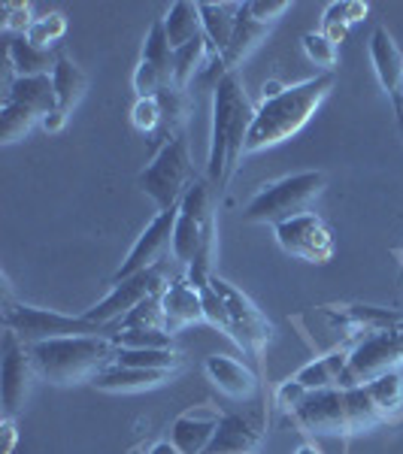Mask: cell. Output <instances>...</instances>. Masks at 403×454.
Listing matches in <instances>:
<instances>
[{
    "instance_id": "6da1fadb",
    "label": "cell",
    "mask_w": 403,
    "mask_h": 454,
    "mask_svg": "<svg viewBox=\"0 0 403 454\" xmlns=\"http://www.w3.org/2000/svg\"><path fill=\"white\" fill-rule=\"evenodd\" d=\"M255 121V106L249 100L243 79L228 73L212 91V137L207 158V179L212 188H228L240 158L246 155L249 130Z\"/></svg>"
},
{
    "instance_id": "7a4b0ae2",
    "label": "cell",
    "mask_w": 403,
    "mask_h": 454,
    "mask_svg": "<svg viewBox=\"0 0 403 454\" xmlns=\"http://www.w3.org/2000/svg\"><path fill=\"white\" fill-rule=\"evenodd\" d=\"M334 88V73H319L306 82L288 85L282 94L264 100L255 109V121L249 130L246 152H261L270 145H280L297 134L306 121L316 115V109L325 104V98Z\"/></svg>"
},
{
    "instance_id": "3957f363",
    "label": "cell",
    "mask_w": 403,
    "mask_h": 454,
    "mask_svg": "<svg viewBox=\"0 0 403 454\" xmlns=\"http://www.w3.org/2000/svg\"><path fill=\"white\" fill-rule=\"evenodd\" d=\"M36 376L55 385H73L94 379L100 370L115 364V342L109 336H61L28 346Z\"/></svg>"
},
{
    "instance_id": "277c9868",
    "label": "cell",
    "mask_w": 403,
    "mask_h": 454,
    "mask_svg": "<svg viewBox=\"0 0 403 454\" xmlns=\"http://www.w3.org/2000/svg\"><path fill=\"white\" fill-rule=\"evenodd\" d=\"M4 325L12 331L25 346H36L46 340H61V336H109L119 333L115 325H94L85 315H64L55 309H36V306L12 303V297H4Z\"/></svg>"
},
{
    "instance_id": "5b68a950",
    "label": "cell",
    "mask_w": 403,
    "mask_h": 454,
    "mask_svg": "<svg viewBox=\"0 0 403 454\" xmlns=\"http://www.w3.org/2000/svg\"><path fill=\"white\" fill-rule=\"evenodd\" d=\"M321 188H325V173L319 170L285 176L249 200V207L243 209V222L276 227L297 215H306V207L321 194Z\"/></svg>"
},
{
    "instance_id": "8992f818",
    "label": "cell",
    "mask_w": 403,
    "mask_h": 454,
    "mask_svg": "<svg viewBox=\"0 0 403 454\" xmlns=\"http://www.w3.org/2000/svg\"><path fill=\"white\" fill-rule=\"evenodd\" d=\"M197 182L194 176V164H192V152H188V143L182 137H173L161 145V152L152 158V164L146 167L137 179L143 194H149L152 200L158 203V209H173L182 203L186 192Z\"/></svg>"
},
{
    "instance_id": "52a82bcc",
    "label": "cell",
    "mask_w": 403,
    "mask_h": 454,
    "mask_svg": "<svg viewBox=\"0 0 403 454\" xmlns=\"http://www.w3.org/2000/svg\"><path fill=\"white\" fill-rule=\"evenodd\" d=\"M403 367V327L373 331L349 351V372L346 387L367 385L373 379L385 376Z\"/></svg>"
},
{
    "instance_id": "ba28073f",
    "label": "cell",
    "mask_w": 403,
    "mask_h": 454,
    "mask_svg": "<svg viewBox=\"0 0 403 454\" xmlns=\"http://www.w3.org/2000/svg\"><path fill=\"white\" fill-rule=\"evenodd\" d=\"M212 288L218 291V297L225 300V309H228V321H231L228 336L246 351V355L261 361L264 348H267L270 336H273V325L267 321V315H264L243 291L233 288L231 282L218 279V276H212Z\"/></svg>"
},
{
    "instance_id": "9c48e42d",
    "label": "cell",
    "mask_w": 403,
    "mask_h": 454,
    "mask_svg": "<svg viewBox=\"0 0 403 454\" xmlns=\"http://www.w3.org/2000/svg\"><path fill=\"white\" fill-rule=\"evenodd\" d=\"M167 288V279H164V270L155 267V270H146V273H137L124 282H115L113 291L100 300L98 306L85 309V318L94 321V325H119L128 312H134L137 306L146 303L152 297H161Z\"/></svg>"
},
{
    "instance_id": "30bf717a",
    "label": "cell",
    "mask_w": 403,
    "mask_h": 454,
    "mask_svg": "<svg viewBox=\"0 0 403 454\" xmlns=\"http://www.w3.org/2000/svg\"><path fill=\"white\" fill-rule=\"evenodd\" d=\"M34 361L25 342L12 331L4 333V367H0V400H4V419H16L31 397Z\"/></svg>"
},
{
    "instance_id": "8fae6325",
    "label": "cell",
    "mask_w": 403,
    "mask_h": 454,
    "mask_svg": "<svg viewBox=\"0 0 403 454\" xmlns=\"http://www.w3.org/2000/svg\"><path fill=\"white\" fill-rule=\"evenodd\" d=\"M176 218H179V207L158 212L155 222L146 227V231L140 233V239L134 243V248L128 252V258L122 261L119 273L113 276V285L130 279V276H137V273H146V270L161 267V261H164L167 252L173 248Z\"/></svg>"
},
{
    "instance_id": "7c38bea8",
    "label": "cell",
    "mask_w": 403,
    "mask_h": 454,
    "mask_svg": "<svg viewBox=\"0 0 403 454\" xmlns=\"http://www.w3.org/2000/svg\"><path fill=\"white\" fill-rule=\"evenodd\" d=\"M297 427L316 436H336V434H355L349 421L346 406V387H325V391H312L300 406L291 412Z\"/></svg>"
},
{
    "instance_id": "4fadbf2b",
    "label": "cell",
    "mask_w": 403,
    "mask_h": 454,
    "mask_svg": "<svg viewBox=\"0 0 403 454\" xmlns=\"http://www.w3.org/2000/svg\"><path fill=\"white\" fill-rule=\"evenodd\" d=\"M170 85H173V46L167 43L164 19H158L143 40L140 64H137L134 73V88H137V98H158Z\"/></svg>"
},
{
    "instance_id": "5bb4252c",
    "label": "cell",
    "mask_w": 403,
    "mask_h": 454,
    "mask_svg": "<svg viewBox=\"0 0 403 454\" xmlns=\"http://www.w3.org/2000/svg\"><path fill=\"white\" fill-rule=\"evenodd\" d=\"M276 239H280V246L288 254H297V258L312 261V263H325V261H331V254H334L331 231H328V224L321 222L319 215H312V212L276 224Z\"/></svg>"
},
{
    "instance_id": "9a60e30c",
    "label": "cell",
    "mask_w": 403,
    "mask_h": 454,
    "mask_svg": "<svg viewBox=\"0 0 403 454\" xmlns=\"http://www.w3.org/2000/svg\"><path fill=\"white\" fill-rule=\"evenodd\" d=\"M370 61L379 76V85H383L385 94L391 98L394 113H398V119H400V113H403V55L398 52L391 34H388L385 27H376L370 36Z\"/></svg>"
},
{
    "instance_id": "2e32d148",
    "label": "cell",
    "mask_w": 403,
    "mask_h": 454,
    "mask_svg": "<svg viewBox=\"0 0 403 454\" xmlns=\"http://www.w3.org/2000/svg\"><path fill=\"white\" fill-rule=\"evenodd\" d=\"M218 421H222V415H218L216 409H209V406L188 409V412H182L179 419L173 421L170 442L182 454H203L209 449L212 436H216Z\"/></svg>"
},
{
    "instance_id": "e0dca14e",
    "label": "cell",
    "mask_w": 403,
    "mask_h": 454,
    "mask_svg": "<svg viewBox=\"0 0 403 454\" xmlns=\"http://www.w3.org/2000/svg\"><path fill=\"white\" fill-rule=\"evenodd\" d=\"M161 312H164V331L176 333L186 325H197L203 318V303L201 294L194 291V285L179 276V279L167 282L164 294H161Z\"/></svg>"
},
{
    "instance_id": "ac0fdd59",
    "label": "cell",
    "mask_w": 403,
    "mask_h": 454,
    "mask_svg": "<svg viewBox=\"0 0 403 454\" xmlns=\"http://www.w3.org/2000/svg\"><path fill=\"white\" fill-rule=\"evenodd\" d=\"M207 376L218 391L228 394L233 400H249L255 391H258V376H255L246 364L233 361L228 355L207 357Z\"/></svg>"
},
{
    "instance_id": "d6986e66",
    "label": "cell",
    "mask_w": 403,
    "mask_h": 454,
    "mask_svg": "<svg viewBox=\"0 0 403 454\" xmlns=\"http://www.w3.org/2000/svg\"><path fill=\"white\" fill-rule=\"evenodd\" d=\"M170 379V372L161 370H137V367H122V364H109L107 370H100L91 379V385L98 391H113V394H134V391H149Z\"/></svg>"
},
{
    "instance_id": "ffe728a7",
    "label": "cell",
    "mask_w": 403,
    "mask_h": 454,
    "mask_svg": "<svg viewBox=\"0 0 403 454\" xmlns=\"http://www.w3.org/2000/svg\"><path fill=\"white\" fill-rule=\"evenodd\" d=\"M270 27H273V25H264V21L249 16V10H246V4H243V10H240V16H237V27H233V36H231V43H228V49H225V52L218 55V58H222V64H225V70L237 73L240 64H243L246 58L252 55L264 40H267Z\"/></svg>"
},
{
    "instance_id": "44dd1931",
    "label": "cell",
    "mask_w": 403,
    "mask_h": 454,
    "mask_svg": "<svg viewBox=\"0 0 403 454\" xmlns=\"http://www.w3.org/2000/svg\"><path fill=\"white\" fill-rule=\"evenodd\" d=\"M258 442H261L258 427H252L240 415H222L216 436H212L209 449L203 454H255Z\"/></svg>"
},
{
    "instance_id": "7402d4cb",
    "label": "cell",
    "mask_w": 403,
    "mask_h": 454,
    "mask_svg": "<svg viewBox=\"0 0 403 454\" xmlns=\"http://www.w3.org/2000/svg\"><path fill=\"white\" fill-rule=\"evenodd\" d=\"M197 10H201L203 36H207L212 55H222L233 36V27H237V16H240V10H243V4H197Z\"/></svg>"
},
{
    "instance_id": "603a6c76",
    "label": "cell",
    "mask_w": 403,
    "mask_h": 454,
    "mask_svg": "<svg viewBox=\"0 0 403 454\" xmlns=\"http://www.w3.org/2000/svg\"><path fill=\"white\" fill-rule=\"evenodd\" d=\"M6 58H10V67L16 70V76H49V73H55L61 55H55L52 49L34 46L28 36H10Z\"/></svg>"
},
{
    "instance_id": "cb8c5ba5",
    "label": "cell",
    "mask_w": 403,
    "mask_h": 454,
    "mask_svg": "<svg viewBox=\"0 0 403 454\" xmlns=\"http://www.w3.org/2000/svg\"><path fill=\"white\" fill-rule=\"evenodd\" d=\"M6 100L34 109L36 115H49L58 109L52 76H16L6 91Z\"/></svg>"
},
{
    "instance_id": "d4e9b609",
    "label": "cell",
    "mask_w": 403,
    "mask_h": 454,
    "mask_svg": "<svg viewBox=\"0 0 403 454\" xmlns=\"http://www.w3.org/2000/svg\"><path fill=\"white\" fill-rule=\"evenodd\" d=\"M164 34H167V43L173 46V52L182 46H188V43L201 40L203 25H201V10H197V4L176 0L164 16Z\"/></svg>"
},
{
    "instance_id": "484cf974",
    "label": "cell",
    "mask_w": 403,
    "mask_h": 454,
    "mask_svg": "<svg viewBox=\"0 0 403 454\" xmlns=\"http://www.w3.org/2000/svg\"><path fill=\"white\" fill-rule=\"evenodd\" d=\"M52 85H55L58 109H61V113H70V109L83 100L88 79H85V73H83L79 64H73L70 58L61 55V58H58V64H55V73H52Z\"/></svg>"
},
{
    "instance_id": "4316f807",
    "label": "cell",
    "mask_w": 403,
    "mask_h": 454,
    "mask_svg": "<svg viewBox=\"0 0 403 454\" xmlns=\"http://www.w3.org/2000/svg\"><path fill=\"white\" fill-rule=\"evenodd\" d=\"M115 364L122 367H137V370H161L173 372L179 370L182 357L173 348H119L115 351Z\"/></svg>"
},
{
    "instance_id": "83f0119b",
    "label": "cell",
    "mask_w": 403,
    "mask_h": 454,
    "mask_svg": "<svg viewBox=\"0 0 403 454\" xmlns=\"http://www.w3.org/2000/svg\"><path fill=\"white\" fill-rule=\"evenodd\" d=\"M364 387L370 391V397H373V403H376L383 421L403 412V372L400 370L385 372V376L373 379V382H367Z\"/></svg>"
},
{
    "instance_id": "f1b7e54d",
    "label": "cell",
    "mask_w": 403,
    "mask_h": 454,
    "mask_svg": "<svg viewBox=\"0 0 403 454\" xmlns=\"http://www.w3.org/2000/svg\"><path fill=\"white\" fill-rule=\"evenodd\" d=\"M207 58H212V49H209L207 36H201V40L176 49V52H173V85L186 91V85L194 82V76L201 73L203 64H207Z\"/></svg>"
},
{
    "instance_id": "f546056e",
    "label": "cell",
    "mask_w": 403,
    "mask_h": 454,
    "mask_svg": "<svg viewBox=\"0 0 403 454\" xmlns=\"http://www.w3.org/2000/svg\"><path fill=\"white\" fill-rule=\"evenodd\" d=\"M40 121H43V115H36L34 109L12 104V100H4V106H0V143L10 145L21 140V137L31 134Z\"/></svg>"
},
{
    "instance_id": "4dcf8cb0",
    "label": "cell",
    "mask_w": 403,
    "mask_h": 454,
    "mask_svg": "<svg viewBox=\"0 0 403 454\" xmlns=\"http://www.w3.org/2000/svg\"><path fill=\"white\" fill-rule=\"evenodd\" d=\"M158 106H161V130L167 134V140H173V137H179V128L182 121H186V91L182 88H164V91L158 94Z\"/></svg>"
},
{
    "instance_id": "1f68e13d",
    "label": "cell",
    "mask_w": 403,
    "mask_h": 454,
    "mask_svg": "<svg viewBox=\"0 0 403 454\" xmlns=\"http://www.w3.org/2000/svg\"><path fill=\"white\" fill-rule=\"evenodd\" d=\"M346 406H349L352 430H364V427H373V424L383 421V415H379L376 403H373L370 391L364 385L346 387Z\"/></svg>"
},
{
    "instance_id": "d6a6232c",
    "label": "cell",
    "mask_w": 403,
    "mask_h": 454,
    "mask_svg": "<svg viewBox=\"0 0 403 454\" xmlns=\"http://www.w3.org/2000/svg\"><path fill=\"white\" fill-rule=\"evenodd\" d=\"M340 321H349L364 331H388V327H400L403 318L394 309H376V306H349Z\"/></svg>"
},
{
    "instance_id": "836d02e7",
    "label": "cell",
    "mask_w": 403,
    "mask_h": 454,
    "mask_svg": "<svg viewBox=\"0 0 403 454\" xmlns=\"http://www.w3.org/2000/svg\"><path fill=\"white\" fill-rule=\"evenodd\" d=\"M64 34H67V19L61 12H49L43 19H34V25L28 27L25 36L40 49H55L64 40Z\"/></svg>"
},
{
    "instance_id": "e575fe53",
    "label": "cell",
    "mask_w": 403,
    "mask_h": 454,
    "mask_svg": "<svg viewBox=\"0 0 403 454\" xmlns=\"http://www.w3.org/2000/svg\"><path fill=\"white\" fill-rule=\"evenodd\" d=\"M113 342L115 348H170L173 333L164 327H140V331H119Z\"/></svg>"
},
{
    "instance_id": "d590c367",
    "label": "cell",
    "mask_w": 403,
    "mask_h": 454,
    "mask_svg": "<svg viewBox=\"0 0 403 454\" xmlns=\"http://www.w3.org/2000/svg\"><path fill=\"white\" fill-rule=\"evenodd\" d=\"M304 52L306 58H310L316 67H325V73H331L336 67V58H340V46L336 43L328 40L321 31H310V34H304Z\"/></svg>"
},
{
    "instance_id": "8d00e7d4",
    "label": "cell",
    "mask_w": 403,
    "mask_h": 454,
    "mask_svg": "<svg viewBox=\"0 0 403 454\" xmlns=\"http://www.w3.org/2000/svg\"><path fill=\"white\" fill-rule=\"evenodd\" d=\"M119 331H140V327H164V312H161V297H152L146 303L137 306L134 312H128L119 321Z\"/></svg>"
},
{
    "instance_id": "74e56055",
    "label": "cell",
    "mask_w": 403,
    "mask_h": 454,
    "mask_svg": "<svg viewBox=\"0 0 403 454\" xmlns=\"http://www.w3.org/2000/svg\"><path fill=\"white\" fill-rule=\"evenodd\" d=\"M197 294H201V303H203V318L207 325L218 327V331L231 333V321H228V309H225V300L218 297V291L212 288V279L207 285H197Z\"/></svg>"
},
{
    "instance_id": "f35d334b",
    "label": "cell",
    "mask_w": 403,
    "mask_h": 454,
    "mask_svg": "<svg viewBox=\"0 0 403 454\" xmlns=\"http://www.w3.org/2000/svg\"><path fill=\"white\" fill-rule=\"evenodd\" d=\"M349 25H352L349 4H331L325 10V19H321V34L340 46V43L346 40V34H349Z\"/></svg>"
},
{
    "instance_id": "ab89813d",
    "label": "cell",
    "mask_w": 403,
    "mask_h": 454,
    "mask_svg": "<svg viewBox=\"0 0 403 454\" xmlns=\"http://www.w3.org/2000/svg\"><path fill=\"white\" fill-rule=\"evenodd\" d=\"M130 121L140 134H155L161 130V106L158 98H137L134 109H130Z\"/></svg>"
},
{
    "instance_id": "60d3db41",
    "label": "cell",
    "mask_w": 403,
    "mask_h": 454,
    "mask_svg": "<svg viewBox=\"0 0 403 454\" xmlns=\"http://www.w3.org/2000/svg\"><path fill=\"white\" fill-rule=\"evenodd\" d=\"M246 10L252 19L264 21V25H273L276 19H282L291 10V4L288 0H249Z\"/></svg>"
},
{
    "instance_id": "b9f144b4",
    "label": "cell",
    "mask_w": 403,
    "mask_h": 454,
    "mask_svg": "<svg viewBox=\"0 0 403 454\" xmlns=\"http://www.w3.org/2000/svg\"><path fill=\"white\" fill-rule=\"evenodd\" d=\"M31 25H34L31 6L28 4H4V27L6 31H12V36H25Z\"/></svg>"
},
{
    "instance_id": "7bdbcfd3",
    "label": "cell",
    "mask_w": 403,
    "mask_h": 454,
    "mask_svg": "<svg viewBox=\"0 0 403 454\" xmlns=\"http://www.w3.org/2000/svg\"><path fill=\"white\" fill-rule=\"evenodd\" d=\"M306 397H310V391H306V387L300 385L297 379H288V382H285V385L280 387V394H276L280 406H282V409H288V412H295V409H297Z\"/></svg>"
},
{
    "instance_id": "ee69618b",
    "label": "cell",
    "mask_w": 403,
    "mask_h": 454,
    "mask_svg": "<svg viewBox=\"0 0 403 454\" xmlns=\"http://www.w3.org/2000/svg\"><path fill=\"white\" fill-rule=\"evenodd\" d=\"M64 121H67V113H61V109H55V113H49V115H43V128L49 130V134H58V130L64 128Z\"/></svg>"
},
{
    "instance_id": "f6af8a7d",
    "label": "cell",
    "mask_w": 403,
    "mask_h": 454,
    "mask_svg": "<svg viewBox=\"0 0 403 454\" xmlns=\"http://www.w3.org/2000/svg\"><path fill=\"white\" fill-rule=\"evenodd\" d=\"M4 434H6L4 454H10V451H12V442H16V430H12V419H4Z\"/></svg>"
},
{
    "instance_id": "bcb514c9",
    "label": "cell",
    "mask_w": 403,
    "mask_h": 454,
    "mask_svg": "<svg viewBox=\"0 0 403 454\" xmlns=\"http://www.w3.org/2000/svg\"><path fill=\"white\" fill-rule=\"evenodd\" d=\"M149 454H182L179 449H176L173 442H158V445H152V451Z\"/></svg>"
},
{
    "instance_id": "7dc6e473",
    "label": "cell",
    "mask_w": 403,
    "mask_h": 454,
    "mask_svg": "<svg viewBox=\"0 0 403 454\" xmlns=\"http://www.w3.org/2000/svg\"><path fill=\"white\" fill-rule=\"evenodd\" d=\"M295 454H321V451H319V449H316V445H312V442H306V445H300V449H297Z\"/></svg>"
},
{
    "instance_id": "c3c4849f",
    "label": "cell",
    "mask_w": 403,
    "mask_h": 454,
    "mask_svg": "<svg viewBox=\"0 0 403 454\" xmlns=\"http://www.w3.org/2000/svg\"><path fill=\"white\" fill-rule=\"evenodd\" d=\"M398 121H400V128H403V113H400V119H398Z\"/></svg>"
},
{
    "instance_id": "681fc988",
    "label": "cell",
    "mask_w": 403,
    "mask_h": 454,
    "mask_svg": "<svg viewBox=\"0 0 403 454\" xmlns=\"http://www.w3.org/2000/svg\"><path fill=\"white\" fill-rule=\"evenodd\" d=\"M400 327H403V325H400Z\"/></svg>"
}]
</instances>
